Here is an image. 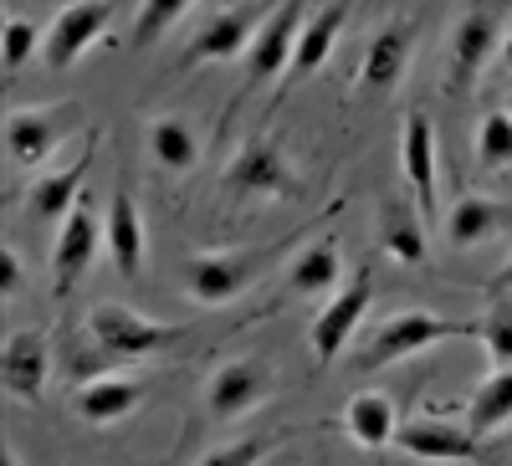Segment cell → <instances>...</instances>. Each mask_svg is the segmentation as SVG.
I'll return each instance as SVG.
<instances>
[{
	"label": "cell",
	"mask_w": 512,
	"mask_h": 466,
	"mask_svg": "<svg viewBox=\"0 0 512 466\" xmlns=\"http://www.w3.org/2000/svg\"><path fill=\"white\" fill-rule=\"evenodd\" d=\"M446 338H477V323L472 318H441L431 308H405V313H390L359 349V369H390L400 359H415L425 349L446 344Z\"/></svg>",
	"instance_id": "obj_1"
},
{
	"label": "cell",
	"mask_w": 512,
	"mask_h": 466,
	"mask_svg": "<svg viewBox=\"0 0 512 466\" xmlns=\"http://www.w3.org/2000/svg\"><path fill=\"white\" fill-rule=\"evenodd\" d=\"M88 338L103 354V364H139V359L175 349L185 338V328L180 323H154L139 308H123V303H98L88 313Z\"/></svg>",
	"instance_id": "obj_2"
},
{
	"label": "cell",
	"mask_w": 512,
	"mask_h": 466,
	"mask_svg": "<svg viewBox=\"0 0 512 466\" xmlns=\"http://www.w3.org/2000/svg\"><path fill=\"white\" fill-rule=\"evenodd\" d=\"M282 246H251V251H210V257H190L180 267V282L195 303L205 308H226L236 303L241 292L262 277L272 262H277Z\"/></svg>",
	"instance_id": "obj_3"
},
{
	"label": "cell",
	"mask_w": 512,
	"mask_h": 466,
	"mask_svg": "<svg viewBox=\"0 0 512 466\" xmlns=\"http://www.w3.org/2000/svg\"><path fill=\"white\" fill-rule=\"evenodd\" d=\"M221 195H231V200H297L303 195V180H297V169L287 164V154L272 139H251L221 169Z\"/></svg>",
	"instance_id": "obj_4"
},
{
	"label": "cell",
	"mask_w": 512,
	"mask_h": 466,
	"mask_svg": "<svg viewBox=\"0 0 512 466\" xmlns=\"http://www.w3.org/2000/svg\"><path fill=\"white\" fill-rule=\"evenodd\" d=\"M98 251H108L103 216L93 210V195L82 190V200L72 205V216L57 226V246H52V292H57V298H67V292L93 272Z\"/></svg>",
	"instance_id": "obj_5"
},
{
	"label": "cell",
	"mask_w": 512,
	"mask_h": 466,
	"mask_svg": "<svg viewBox=\"0 0 512 466\" xmlns=\"http://www.w3.org/2000/svg\"><path fill=\"white\" fill-rule=\"evenodd\" d=\"M303 21H308V0H277L267 11V21L256 26L251 47H246V82H272V77H287L292 67V52H297V36H303Z\"/></svg>",
	"instance_id": "obj_6"
},
{
	"label": "cell",
	"mask_w": 512,
	"mask_h": 466,
	"mask_svg": "<svg viewBox=\"0 0 512 466\" xmlns=\"http://www.w3.org/2000/svg\"><path fill=\"white\" fill-rule=\"evenodd\" d=\"M369 303H374V282H369V272L354 277V282H344V287L333 292V298H323V308H318V318H313V328H308V349H313L318 364L338 359V354L354 344L359 323L369 318Z\"/></svg>",
	"instance_id": "obj_7"
},
{
	"label": "cell",
	"mask_w": 512,
	"mask_h": 466,
	"mask_svg": "<svg viewBox=\"0 0 512 466\" xmlns=\"http://www.w3.org/2000/svg\"><path fill=\"white\" fill-rule=\"evenodd\" d=\"M497 36H502V21L487 6H472L451 26V41H446V93H466L482 77L492 52H502Z\"/></svg>",
	"instance_id": "obj_8"
},
{
	"label": "cell",
	"mask_w": 512,
	"mask_h": 466,
	"mask_svg": "<svg viewBox=\"0 0 512 466\" xmlns=\"http://www.w3.org/2000/svg\"><path fill=\"white\" fill-rule=\"evenodd\" d=\"M108 21H113V0H72V6L47 26V41H41L47 72H67L72 62H82V52L103 41Z\"/></svg>",
	"instance_id": "obj_9"
},
{
	"label": "cell",
	"mask_w": 512,
	"mask_h": 466,
	"mask_svg": "<svg viewBox=\"0 0 512 466\" xmlns=\"http://www.w3.org/2000/svg\"><path fill=\"white\" fill-rule=\"evenodd\" d=\"M98 129H88V134H82V149H77V159H67L62 169H41V175H36V185L26 190V210H31V216L36 221H67L72 216V205L82 200V190H88V185H82V180H88V169H93V149H98Z\"/></svg>",
	"instance_id": "obj_10"
},
{
	"label": "cell",
	"mask_w": 512,
	"mask_h": 466,
	"mask_svg": "<svg viewBox=\"0 0 512 466\" xmlns=\"http://www.w3.org/2000/svg\"><path fill=\"white\" fill-rule=\"evenodd\" d=\"M267 395H272V369L262 359H236V364H221L210 374L205 415L210 420H241L256 405H267Z\"/></svg>",
	"instance_id": "obj_11"
},
{
	"label": "cell",
	"mask_w": 512,
	"mask_h": 466,
	"mask_svg": "<svg viewBox=\"0 0 512 466\" xmlns=\"http://www.w3.org/2000/svg\"><path fill=\"white\" fill-rule=\"evenodd\" d=\"M52 379V338L41 328H16L0 344V390L11 400H36Z\"/></svg>",
	"instance_id": "obj_12"
},
{
	"label": "cell",
	"mask_w": 512,
	"mask_h": 466,
	"mask_svg": "<svg viewBox=\"0 0 512 466\" xmlns=\"http://www.w3.org/2000/svg\"><path fill=\"white\" fill-rule=\"evenodd\" d=\"M395 446L415 461H441V466L482 461V436H472V426H451V420H400Z\"/></svg>",
	"instance_id": "obj_13"
},
{
	"label": "cell",
	"mask_w": 512,
	"mask_h": 466,
	"mask_svg": "<svg viewBox=\"0 0 512 466\" xmlns=\"http://www.w3.org/2000/svg\"><path fill=\"white\" fill-rule=\"evenodd\" d=\"M72 108H11L6 113V154L16 169H47L57 144L67 139Z\"/></svg>",
	"instance_id": "obj_14"
},
{
	"label": "cell",
	"mask_w": 512,
	"mask_h": 466,
	"mask_svg": "<svg viewBox=\"0 0 512 466\" xmlns=\"http://www.w3.org/2000/svg\"><path fill=\"white\" fill-rule=\"evenodd\" d=\"M410 52H415V26L410 21H384L369 47H364V62H359V93L369 98H384L395 93L405 72H410Z\"/></svg>",
	"instance_id": "obj_15"
},
{
	"label": "cell",
	"mask_w": 512,
	"mask_h": 466,
	"mask_svg": "<svg viewBox=\"0 0 512 466\" xmlns=\"http://www.w3.org/2000/svg\"><path fill=\"white\" fill-rule=\"evenodd\" d=\"M436 154V123L425 113H410L400 123V175L425 221H436Z\"/></svg>",
	"instance_id": "obj_16"
},
{
	"label": "cell",
	"mask_w": 512,
	"mask_h": 466,
	"mask_svg": "<svg viewBox=\"0 0 512 466\" xmlns=\"http://www.w3.org/2000/svg\"><path fill=\"white\" fill-rule=\"evenodd\" d=\"M103 236H108V262L118 277H139L144 272V216H139V200L123 180L108 195L103 210Z\"/></svg>",
	"instance_id": "obj_17"
},
{
	"label": "cell",
	"mask_w": 512,
	"mask_h": 466,
	"mask_svg": "<svg viewBox=\"0 0 512 466\" xmlns=\"http://www.w3.org/2000/svg\"><path fill=\"white\" fill-rule=\"evenodd\" d=\"M379 236H384V251L405 267H420L425 257H431V221L420 216V205L410 195H384Z\"/></svg>",
	"instance_id": "obj_18"
},
{
	"label": "cell",
	"mask_w": 512,
	"mask_h": 466,
	"mask_svg": "<svg viewBox=\"0 0 512 466\" xmlns=\"http://www.w3.org/2000/svg\"><path fill=\"white\" fill-rule=\"evenodd\" d=\"M338 287H344V246L333 236L308 241L287 262V292L292 298H333Z\"/></svg>",
	"instance_id": "obj_19"
},
{
	"label": "cell",
	"mask_w": 512,
	"mask_h": 466,
	"mask_svg": "<svg viewBox=\"0 0 512 466\" xmlns=\"http://www.w3.org/2000/svg\"><path fill=\"white\" fill-rule=\"evenodd\" d=\"M262 21L267 16L256 11V6H231L221 16H210L205 31L190 41L185 62H231V57H246V47H251V36H256V26H262Z\"/></svg>",
	"instance_id": "obj_20"
},
{
	"label": "cell",
	"mask_w": 512,
	"mask_h": 466,
	"mask_svg": "<svg viewBox=\"0 0 512 466\" xmlns=\"http://www.w3.org/2000/svg\"><path fill=\"white\" fill-rule=\"evenodd\" d=\"M144 405V385L139 379H123V374H103V379H88L77 395H72V415L82 426H113V420L134 415Z\"/></svg>",
	"instance_id": "obj_21"
},
{
	"label": "cell",
	"mask_w": 512,
	"mask_h": 466,
	"mask_svg": "<svg viewBox=\"0 0 512 466\" xmlns=\"http://www.w3.org/2000/svg\"><path fill=\"white\" fill-rule=\"evenodd\" d=\"M344 21H349V6L344 0H328L323 11H313L303 21V36H297V52H292V67H287V82H308L338 47V36H344Z\"/></svg>",
	"instance_id": "obj_22"
},
{
	"label": "cell",
	"mask_w": 512,
	"mask_h": 466,
	"mask_svg": "<svg viewBox=\"0 0 512 466\" xmlns=\"http://www.w3.org/2000/svg\"><path fill=\"white\" fill-rule=\"evenodd\" d=\"M395 431H400V415H395V400L379 395V390H359L349 405H344V436L364 451H379V446H395Z\"/></svg>",
	"instance_id": "obj_23"
},
{
	"label": "cell",
	"mask_w": 512,
	"mask_h": 466,
	"mask_svg": "<svg viewBox=\"0 0 512 466\" xmlns=\"http://www.w3.org/2000/svg\"><path fill=\"white\" fill-rule=\"evenodd\" d=\"M502 226H507V205H497L487 195H461L446 210V241L461 246V251H472V246L502 236Z\"/></svg>",
	"instance_id": "obj_24"
},
{
	"label": "cell",
	"mask_w": 512,
	"mask_h": 466,
	"mask_svg": "<svg viewBox=\"0 0 512 466\" xmlns=\"http://www.w3.org/2000/svg\"><path fill=\"white\" fill-rule=\"evenodd\" d=\"M144 139H149V154H154V164L164 169V175H190V169L200 164V134L185 118H169V113L149 118Z\"/></svg>",
	"instance_id": "obj_25"
},
{
	"label": "cell",
	"mask_w": 512,
	"mask_h": 466,
	"mask_svg": "<svg viewBox=\"0 0 512 466\" xmlns=\"http://www.w3.org/2000/svg\"><path fill=\"white\" fill-rule=\"evenodd\" d=\"M466 426L482 441L512 426V369H492L472 390V400H466Z\"/></svg>",
	"instance_id": "obj_26"
},
{
	"label": "cell",
	"mask_w": 512,
	"mask_h": 466,
	"mask_svg": "<svg viewBox=\"0 0 512 466\" xmlns=\"http://www.w3.org/2000/svg\"><path fill=\"white\" fill-rule=\"evenodd\" d=\"M195 0H139V16H134V47H154L164 31H175L185 21V11Z\"/></svg>",
	"instance_id": "obj_27"
},
{
	"label": "cell",
	"mask_w": 512,
	"mask_h": 466,
	"mask_svg": "<svg viewBox=\"0 0 512 466\" xmlns=\"http://www.w3.org/2000/svg\"><path fill=\"white\" fill-rule=\"evenodd\" d=\"M477 164L482 169H512V113H487L477 123Z\"/></svg>",
	"instance_id": "obj_28"
},
{
	"label": "cell",
	"mask_w": 512,
	"mask_h": 466,
	"mask_svg": "<svg viewBox=\"0 0 512 466\" xmlns=\"http://www.w3.org/2000/svg\"><path fill=\"white\" fill-rule=\"evenodd\" d=\"M41 41H47V31L31 26V21H21V16H11L6 26H0V67L21 72L31 57H41Z\"/></svg>",
	"instance_id": "obj_29"
},
{
	"label": "cell",
	"mask_w": 512,
	"mask_h": 466,
	"mask_svg": "<svg viewBox=\"0 0 512 466\" xmlns=\"http://www.w3.org/2000/svg\"><path fill=\"white\" fill-rule=\"evenodd\" d=\"M477 344L487 349L492 369H512V303H492V313L477 318Z\"/></svg>",
	"instance_id": "obj_30"
},
{
	"label": "cell",
	"mask_w": 512,
	"mask_h": 466,
	"mask_svg": "<svg viewBox=\"0 0 512 466\" xmlns=\"http://www.w3.org/2000/svg\"><path fill=\"white\" fill-rule=\"evenodd\" d=\"M272 451H277V436H251V441H231V446L205 451L200 466H262Z\"/></svg>",
	"instance_id": "obj_31"
},
{
	"label": "cell",
	"mask_w": 512,
	"mask_h": 466,
	"mask_svg": "<svg viewBox=\"0 0 512 466\" xmlns=\"http://www.w3.org/2000/svg\"><path fill=\"white\" fill-rule=\"evenodd\" d=\"M16 292H21V251L6 241V246H0V298H16Z\"/></svg>",
	"instance_id": "obj_32"
},
{
	"label": "cell",
	"mask_w": 512,
	"mask_h": 466,
	"mask_svg": "<svg viewBox=\"0 0 512 466\" xmlns=\"http://www.w3.org/2000/svg\"><path fill=\"white\" fill-rule=\"evenodd\" d=\"M492 287H497V292H512V251H507V262L497 267V277H492Z\"/></svg>",
	"instance_id": "obj_33"
},
{
	"label": "cell",
	"mask_w": 512,
	"mask_h": 466,
	"mask_svg": "<svg viewBox=\"0 0 512 466\" xmlns=\"http://www.w3.org/2000/svg\"><path fill=\"white\" fill-rule=\"evenodd\" d=\"M497 57H502V67H507V72H512V31H507V36H502V52H497Z\"/></svg>",
	"instance_id": "obj_34"
},
{
	"label": "cell",
	"mask_w": 512,
	"mask_h": 466,
	"mask_svg": "<svg viewBox=\"0 0 512 466\" xmlns=\"http://www.w3.org/2000/svg\"><path fill=\"white\" fill-rule=\"evenodd\" d=\"M6 466H21V451L16 446H6Z\"/></svg>",
	"instance_id": "obj_35"
},
{
	"label": "cell",
	"mask_w": 512,
	"mask_h": 466,
	"mask_svg": "<svg viewBox=\"0 0 512 466\" xmlns=\"http://www.w3.org/2000/svg\"><path fill=\"white\" fill-rule=\"evenodd\" d=\"M507 113H512V93H507Z\"/></svg>",
	"instance_id": "obj_36"
}]
</instances>
